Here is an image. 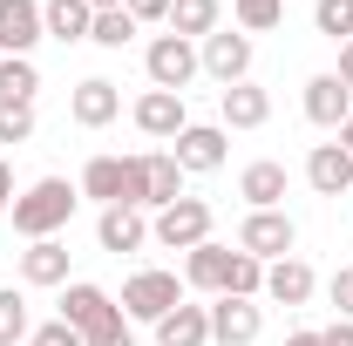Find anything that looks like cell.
<instances>
[{
  "label": "cell",
  "mask_w": 353,
  "mask_h": 346,
  "mask_svg": "<svg viewBox=\"0 0 353 346\" xmlns=\"http://www.w3.org/2000/svg\"><path fill=\"white\" fill-rule=\"evenodd\" d=\"M183 197V163L170 150H143V156H123V204L136 211H170Z\"/></svg>",
  "instance_id": "obj_1"
},
{
  "label": "cell",
  "mask_w": 353,
  "mask_h": 346,
  "mask_svg": "<svg viewBox=\"0 0 353 346\" xmlns=\"http://www.w3.org/2000/svg\"><path fill=\"white\" fill-rule=\"evenodd\" d=\"M75 204H82V190L68 183V176H41V183H28L21 197H14V231L34 245V238H54L68 217H75Z\"/></svg>",
  "instance_id": "obj_2"
},
{
  "label": "cell",
  "mask_w": 353,
  "mask_h": 346,
  "mask_svg": "<svg viewBox=\"0 0 353 346\" xmlns=\"http://www.w3.org/2000/svg\"><path fill=\"white\" fill-rule=\"evenodd\" d=\"M143 68H150V88L183 95V88L197 82V41H183V34H157V41L143 48Z\"/></svg>",
  "instance_id": "obj_3"
},
{
  "label": "cell",
  "mask_w": 353,
  "mask_h": 346,
  "mask_svg": "<svg viewBox=\"0 0 353 346\" xmlns=\"http://www.w3.org/2000/svg\"><path fill=\"white\" fill-rule=\"evenodd\" d=\"M292 245H299V224H292L285 211H252L245 224H238V252H252L259 265L292 258Z\"/></svg>",
  "instance_id": "obj_4"
},
{
  "label": "cell",
  "mask_w": 353,
  "mask_h": 346,
  "mask_svg": "<svg viewBox=\"0 0 353 346\" xmlns=\"http://www.w3.org/2000/svg\"><path fill=\"white\" fill-rule=\"evenodd\" d=\"M150 238L170 245V252H197V245L211 238V204H204V197H176L170 211H157Z\"/></svg>",
  "instance_id": "obj_5"
},
{
  "label": "cell",
  "mask_w": 353,
  "mask_h": 346,
  "mask_svg": "<svg viewBox=\"0 0 353 346\" xmlns=\"http://www.w3.org/2000/svg\"><path fill=\"white\" fill-rule=\"evenodd\" d=\"M197 68L218 75L224 88H231V82H252V34H231V28L204 34V41H197Z\"/></svg>",
  "instance_id": "obj_6"
},
{
  "label": "cell",
  "mask_w": 353,
  "mask_h": 346,
  "mask_svg": "<svg viewBox=\"0 0 353 346\" xmlns=\"http://www.w3.org/2000/svg\"><path fill=\"white\" fill-rule=\"evenodd\" d=\"M170 305H183V285H176V272H136L130 285H123V319H163Z\"/></svg>",
  "instance_id": "obj_7"
},
{
  "label": "cell",
  "mask_w": 353,
  "mask_h": 346,
  "mask_svg": "<svg viewBox=\"0 0 353 346\" xmlns=\"http://www.w3.org/2000/svg\"><path fill=\"white\" fill-rule=\"evenodd\" d=\"M61 319H68V326H75V333L88 340V333H109V326L123 319V305L109 299L102 285H88V278H75V285L61 292Z\"/></svg>",
  "instance_id": "obj_8"
},
{
  "label": "cell",
  "mask_w": 353,
  "mask_h": 346,
  "mask_svg": "<svg viewBox=\"0 0 353 346\" xmlns=\"http://www.w3.org/2000/svg\"><path fill=\"white\" fill-rule=\"evenodd\" d=\"M136 130L157 136V143H176V136L190 130L183 95H170V88H143V95H136Z\"/></svg>",
  "instance_id": "obj_9"
},
{
  "label": "cell",
  "mask_w": 353,
  "mask_h": 346,
  "mask_svg": "<svg viewBox=\"0 0 353 346\" xmlns=\"http://www.w3.org/2000/svg\"><path fill=\"white\" fill-rule=\"evenodd\" d=\"M265 333V305L259 299H218L211 305V340L218 346H252Z\"/></svg>",
  "instance_id": "obj_10"
},
{
  "label": "cell",
  "mask_w": 353,
  "mask_h": 346,
  "mask_svg": "<svg viewBox=\"0 0 353 346\" xmlns=\"http://www.w3.org/2000/svg\"><path fill=\"white\" fill-rule=\"evenodd\" d=\"M95 245L116 252V258H123V252H143V245H150V217L136 211V204H109V211L95 217Z\"/></svg>",
  "instance_id": "obj_11"
},
{
  "label": "cell",
  "mask_w": 353,
  "mask_h": 346,
  "mask_svg": "<svg viewBox=\"0 0 353 346\" xmlns=\"http://www.w3.org/2000/svg\"><path fill=\"white\" fill-rule=\"evenodd\" d=\"M34 41H48L41 0H0V54H34Z\"/></svg>",
  "instance_id": "obj_12"
},
{
  "label": "cell",
  "mask_w": 353,
  "mask_h": 346,
  "mask_svg": "<svg viewBox=\"0 0 353 346\" xmlns=\"http://www.w3.org/2000/svg\"><path fill=\"white\" fill-rule=\"evenodd\" d=\"M68 116H75L82 130H109V123L123 116V95H116V82H102V75L75 82V95H68Z\"/></svg>",
  "instance_id": "obj_13"
},
{
  "label": "cell",
  "mask_w": 353,
  "mask_h": 346,
  "mask_svg": "<svg viewBox=\"0 0 353 346\" xmlns=\"http://www.w3.org/2000/svg\"><path fill=\"white\" fill-rule=\"evenodd\" d=\"M170 156L183 163V176H190V170H197V176L218 170V163H224V123H190V130L170 143Z\"/></svg>",
  "instance_id": "obj_14"
},
{
  "label": "cell",
  "mask_w": 353,
  "mask_h": 346,
  "mask_svg": "<svg viewBox=\"0 0 353 346\" xmlns=\"http://www.w3.org/2000/svg\"><path fill=\"white\" fill-rule=\"evenodd\" d=\"M306 183L319 190V197H347V190H353V156L340 150V143H312V156H306Z\"/></svg>",
  "instance_id": "obj_15"
},
{
  "label": "cell",
  "mask_w": 353,
  "mask_h": 346,
  "mask_svg": "<svg viewBox=\"0 0 353 346\" xmlns=\"http://www.w3.org/2000/svg\"><path fill=\"white\" fill-rule=\"evenodd\" d=\"M347 116H353V88L340 82V75H312V82H306V123L340 130Z\"/></svg>",
  "instance_id": "obj_16"
},
{
  "label": "cell",
  "mask_w": 353,
  "mask_h": 346,
  "mask_svg": "<svg viewBox=\"0 0 353 346\" xmlns=\"http://www.w3.org/2000/svg\"><path fill=\"white\" fill-rule=\"evenodd\" d=\"M218 116H224V130H265L272 95H265L259 82H231V88L218 95Z\"/></svg>",
  "instance_id": "obj_17"
},
{
  "label": "cell",
  "mask_w": 353,
  "mask_h": 346,
  "mask_svg": "<svg viewBox=\"0 0 353 346\" xmlns=\"http://www.w3.org/2000/svg\"><path fill=\"white\" fill-rule=\"evenodd\" d=\"M21 285H68V245L61 238H34L21 252Z\"/></svg>",
  "instance_id": "obj_18"
},
{
  "label": "cell",
  "mask_w": 353,
  "mask_h": 346,
  "mask_svg": "<svg viewBox=\"0 0 353 346\" xmlns=\"http://www.w3.org/2000/svg\"><path fill=\"white\" fill-rule=\"evenodd\" d=\"M157 346H211V305H170L157 319Z\"/></svg>",
  "instance_id": "obj_19"
},
{
  "label": "cell",
  "mask_w": 353,
  "mask_h": 346,
  "mask_svg": "<svg viewBox=\"0 0 353 346\" xmlns=\"http://www.w3.org/2000/svg\"><path fill=\"white\" fill-rule=\"evenodd\" d=\"M312 265L306 258H279V265H265V299L272 305H306L312 299Z\"/></svg>",
  "instance_id": "obj_20"
},
{
  "label": "cell",
  "mask_w": 353,
  "mask_h": 346,
  "mask_svg": "<svg viewBox=\"0 0 353 346\" xmlns=\"http://www.w3.org/2000/svg\"><path fill=\"white\" fill-rule=\"evenodd\" d=\"M224 278H231V245H197L190 258H183V285H197V292H218L224 299Z\"/></svg>",
  "instance_id": "obj_21"
},
{
  "label": "cell",
  "mask_w": 353,
  "mask_h": 346,
  "mask_svg": "<svg viewBox=\"0 0 353 346\" xmlns=\"http://www.w3.org/2000/svg\"><path fill=\"white\" fill-rule=\"evenodd\" d=\"M238 197H245L252 211H279V204H285V163H245Z\"/></svg>",
  "instance_id": "obj_22"
},
{
  "label": "cell",
  "mask_w": 353,
  "mask_h": 346,
  "mask_svg": "<svg viewBox=\"0 0 353 346\" xmlns=\"http://www.w3.org/2000/svg\"><path fill=\"white\" fill-rule=\"evenodd\" d=\"M41 28L54 34V41H88L95 7H88V0H41Z\"/></svg>",
  "instance_id": "obj_23"
},
{
  "label": "cell",
  "mask_w": 353,
  "mask_h": 346,
  "mask_svg": "<svg viewBox=\"0 0 353 346\" xmlns=\"http://www.w3.org/2000/svg\"><path fill=\"white\" fill-rule=\"evenodd\" d=\"M224 7L218 0H170V34H183V41H204V34H218Z\"/></svg>",
  "instance_id": "obj_24"
},
{
  "label": "cell",
  "mask_w": 353,
  "mask_h": 346,
  "mask_svg": "<svg viewBox=\"0 0 353 346\" xmlns=\"http://www.w3.org/2000/svg\"><path fill=\"white\" fill-rule=\"evenodd\" d=\"M82 197H95L102 211L109 204H123V156H88V170H82V183H75Z\"/></svg>",
  "instance_id": "obj_25"
},
{
  "label": "cell",
  "mask_w": 353,
  "mask_h": 346,
  "mask_svg": "<svg viewBox=\"0 0 353 346\" xmlns=\"http://www.w3.org/2000/svg\"><path fill=\"white\" fill-rule=\"evenodd\" d=\"M41 88V68L28 54H0V102H34Z\"/></svg>",
  "instance_id": "obj_26"
},
{
  "label": "cell",
  "mask_w": 353,
  "mask_h": 346,
  "mask_svg": "<svg viewBox=\"0 0 353 346\" xmlns=\"http://www.w3.org/2000/svg\"><path fill=\"white\" fill-rule=\"evenodd\" d=\"M231 14H238V34H272L285 21V0H231Z\"/></svg>",
  "instance_id": "obj_27"
},
{
  "label": "cell",
  "mask_w": 353,
  "mask_h": 346,
  "mask_svg": "<svg viewBox=\"0 0 353 346\" xmlns=\"http://www.w3.org/2000/svg\"><path fill=\"white\" fill-rule=\"evenodd\" d=\"M312 28L326 34V41H353V0H312Z\"/></svg>",
  "instance_id": "obj_28"
},
{
  "label": "cell",
  "mask_w": 353,
  "mask_h": 346,
  "mask_svg": "<svg viewBox=\"0 0 353 346\" xmlns=\"http://www.w3.org/2000/svg\"><path fill=\"white\" fill-rule=\"evenodd\" d=\"M265 292V265L252 252H231V278H224V299H259Z\"/></svg>",
  "instance_id": "obj_29"
},
{
  "label": "cell",
  "mask_w": 353,
  "mask_h": 346,
  "mask_svg": "<svg viewBox=\"0 0 353 346\" xmlns=\"http://www.w3.org/2000/svg\"><path fill=\"white\" fill-rule=\"evenodd\" d=\"M88 41H95V48H130V41H136V21H130V7H109V14H95Z\"/></svg>",
  "instance_id": "obj_30"
},
{
  "label": "cell",
  "mask_w": 353,
  "mask_h": 346,
  "mask_svg": "<svg viewBox=\"0 0 353 346\" xmlns=\"http://www.w3.org/2000/svg\"><path fill=\"white\" fill-rule=\"evenodd\" d=\"M28 333H34V326H28V299L7 285V292H0V346H21Z\"/></svg>",
  "instance_id": "obj_31"
},
{
  "label": "cell",
  "mask_w": 353,
  "mask_h": 346,
  "mask_svg": "<svg viewBox=\"0 0 353 346\" xmlns=\"http://www.w3.org/2000/svg\"><path fill=\"white\" fill-rule=\"evenodd\" d=\"M34 136V102H0V143H28Z\"/></svg>",
  "instance_id": "obj_32"
},
{
  "label": "cell",
  "mask_w": 353,
  "mask_h": 346,
  "mask_svg": "<svg viewBox=\"0 0 353 346\" xmlns=\"http://www.w3.org/2000/svg\"><path fill=\"white\" fill-rule=\"evenodd\" d=\"M28 346H82V333H75L68 319H48V326H34V333H28Z\"/></svg>",
  "instance_id": "obj_33"
},
{
  "label": "cell",
  "mask_w": 353,
  "mask_h": 346,
  "mask_svg": "<svg viewBox=\"0 0 353 346\" xmlns=\"http://www.w3.org/2000/svg\"><path fill=\"white\" fill-rule=\"evenodd\" d=\"M326 292H333V305H340V319H353V265H340V272L326 278Z\"/></svg>",
  "instance_id": "obj_34"
},
{
  "label": "cell",
  "mask_w": 353,
  "mask_h": 346,
  "mask_svg": "<svg viewBox=\"0 0 353 346\" xmlns=\"http://www.w3.org/2000/svg\"><path fill=\"white\" fill-rule=\"evenodd\" d=\"M130 7V21L143 28V21H170V0H123Z\"/></svg>",
  "instance_id": "obj_35"
},
{
  "label": "cell",
  "mask_w": 353,
  "mask_h": 346,
  "mask_svg": "<svg viewBox=\"0 0 353 346\" xmlns=\"http://www.w3.org/2000/svg\"><path fill=\"white\" fill-rule=\"evenodd\" d=\"M82 346H136V333H130V326H123V319H116V326H109V333H88Z\"/></svg>",
  "instance_id": "obj_36"
},
{
  "label": "cell",
  "mask_w": 353,
  "mask_h": 346,
  "mask_svg": "<svg viewBox=\"0 0 353 346\" xmlns=\"http://www.w3.org/2000/svg\"><path fill=\"white\" fill-rule=\"evenodd\" d=\"M326 346H353V319H340V326H326Z\"/></svg>",
  "instance_id": "obj_37"
},
{
  "label": "cell",
  "mask_w": 353,
  "mask_h": 346,
  "mask_svg": "<svg viewBox=\"0 0 353 346\" xmlns=\"http://www.w3.org/2000/svg\"><path fill=\"white\" fill-rule=\"evenodd\" d=\"M0 211H14V170L0 163Z\"/></svg>",
  "instance_id": "obj_38"
},
{
  "label": "cell",
  "mask_w": 353,
  "mask_h": 346,
  "mask_svg": "<svg viewBox=\"0 0 353 346\" xmlns=\"http://www.w3.org/2000/svg\"><path fill=\"white\" fill-rule=\"evenodd\" d=\"M333 75H340V82H347V88H353V41H347V48H340V68H333Z\"/></svg>",
  "instance_id": "obj_39"
},
{
  "label": "cell",
  "mask_w": 353,
  "mask_h": 346,
  "mask_svg": "<svg viewBox=\"0 0 353 346\" xmlns=\"http://www.w3.org/2000/svg\"><path fill=\"white\" fill-rule=\"evenodd\" d=\"M285 346H326V333H312V326H306V333H292Z\"/></svg>",
  "instance_id": "obj_40"
},
{
  "label": "cell",
  "mask_w": 353,
  "mask_h": 346,
  "mask_svg": "<svg viewBox=\"0 0 353 346\" xmlns=\"http://www.w3.org/2000/svg\"><path fill=\"white\" fill-rule=\"evenodd\" d=\"M340 150H347V156H353V116H347V123H340Z\"/></svg>",
  "instance_id": "obj_41"
},
{
  "label": "cell",
  "mask_w": 353,
  "mask_h": 346,
  "mask_svg": "<svg viewBox=\"0 0 353 346\" xmlns=\"http://www.w3.org/2000/svg\"><path fill=\"white\" fill-rule=\"evenodd\" d=\"M88 7H95V14H109V7H123V0H88Z\"/></svg>",
  "instance_id": "obj_42"
}]
</instances>
